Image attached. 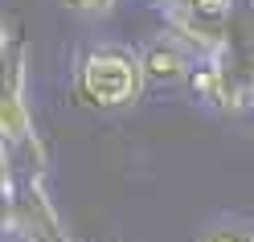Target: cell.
I'll list each match as a JSON object with an SVG mask.
<instances>
[{"instance_id":"obj_3","label":"cell","mask_w":254,"mask_h":242,"mask_svg":"<svg viewBox=\"0 0 254 242\" xmlns=\"http://www.w3.org/2000/svg\"><path fill=\"white\" fill-rule=\"evenodd\" d=\"M185 86L197 94L201 107H213V111H221V115H242V111L250 107V78L234 62V54L197 62Z\"/></svg>"},{"instance_id":"obj_4","label":"cell","mask_w":254,"mask_h":242,"mask_svg":"<svg viewBox=\"0 0 254 242\" xmlns=\"http://www.w3.org/2000/svg\"><path fill=\"white\" fill-rule=\"evenodd\" d=\"M135 58H139L144 86H185L189 74H193V66H197V58L189 54L168 29H164V33H156L152 41H144L135 50Z\"/></svg>"},{"instance_id":"obj_8","label":"cell","mask_w":254,"mask_h":242,"mask_svg":"<svg viewBox=\"0 0 254 242\" xmlns=\"http://www.w3.org/2000/svg\"><path fill=\"white\" fill-rule=\"evenodd\" d=\"M8 50H12V37H8V29H4V21H0V66H4V58H8Z\"/></svg>"},{"instance_id":"obj_5","label":"cell","mask_w":254,"mask_h":242,"mask_svg":"<svg viewBox=\"0 0 254 242\" xmlns=\"http://www.w3.org/2000/svg\"><path fill=\"white\" fill-rule=\"evenodd\" d=\"M197 242H254V238H250V226H246V222L226 218V222H213V226H205Z\"/></svg>"},{"instance_id":"obj_1","label":"cell","mask_w":254,"mask_h":242,"mask_svg":"<svg viewBox=\"0 0 254 242\" xmlns=\"http://www.w3.org/2000/svg\"><path fill=\"white\" fill-rule=\"evenodd\" d=\"M74 99L90 111H127L144 99V74H139L135 45L119 41H99L78 50L74 58V78H70Z\"/></svg>"},{"instance_id":"obj_7","label":"cell","mask_w":254,"mask_h":242,"mask_svg":"<svg viewBox=\"0 0 254 242\" xmlns=\"http://www.w3.org/2000/svg\"><path fill=\"white\" fill-rule=\"evenodd\" d=\"M4 193H8V152L0 148V201H4Z\"/></svg>"},{"instance_id":"obj_6","label":"cell","mask_w":254,"mask_h":242,"mask_svg":"<svg viewBox=\"0 0 254 242\" xmlns=\"http://www.w3.org/2000/svg\"><path fill=\"white\" fill-rule=\"evenodd\" d=\"M62 4L74 8V12H82V17H103V12L115 8V0H62Z\"/></svg>"},{"instance_id":"obj_2","label":"cell","mask_w":254,"mask_h":242,"mask_svg":"<svg viewBox=\"0 0 254 242\" xmlns=\"http://www.w3.org/2000/svg\"><path fill=\"white\" fill-rule=\"evenodd\" d=\"M25 62L29 50L12 45L4 66H0V148H37L33 140V115H29V99H25Z\"/></svg>"}]
</instances>
